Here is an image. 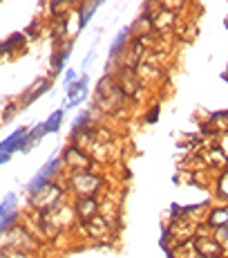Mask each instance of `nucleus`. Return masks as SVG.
Instances as JSON below:
<instances>
[{
	"label": "nucleus",
	"mask_w": 228,
	"mask_h": 258,
	"mask_svg": "<svg viewBox=\"0 0 228 258\" xmlns=\"http://www.w3.org/2000/svg\"><path fill=\"white\" fill-rule=\"evenodd\" d=\"M18 207V196L16 193H7V196L0 200V218H7L9 213H14Z\"/></svg>",
	"instance_id": "obj_8"
},
{
	"label": "nucleus",
	"mask_w": 228,
	"mask_h": 258,
	"mask_svg": "<svg viewBox=\"0 0 228 258\" xmlns=\"http://www.w3.org/2000/svg\"><path fill=\"white\" fill-rule=\"evenodd\" d=\"M98 211V205L94 198H78L76 202V213L83 218V220H92Z\"/></svg>",
	"instance_id": "obj_4"
},
{
	"label": "nucleus",
	"mask_w": 228,
	"mask_h": 258,
	"mask_svg": "<svg viewBox=\"0 0 228 258\" xmlns=\"http://www.w3.org/2000/svg\"><path fill=\"white\" fill-rule=\"evenodd\" d=\"M58 166H61V157L58 155H52L49 160L43 164V168L36 173V175L32 177V182L27 184V191H29V196H34V193H38L43 186H47L49 182H52V177H54V173L58 171Z\"/></svg>",
	"instance_id": "obj_1"
},
{
	"label": "nucleus",
	"mask_w": 228,
	"mask_h": 258,
	"mask_svg": "<svg viewBox=\"0 0 228 258\" xmlns=\"http://www.w3.org/2000/svg\"><path fill=\"white\" fill-rule=\"evenodd\" d=\"M157 117H159V106H155L150 112H148L146 121H148V123H155V121H157Z\"/></svg>",
	"instance_id": "obj_18"
},
{
	"label": "nucleus",
	"mask_w": 228,
	"mask_h": 258,
	"mask_svg": "<svg viewBox=\"0 0 228 258\" xmlns=\"http://www.w3.org/2000/svg\"><path fill=\"white\" fill-rule=\"evenodd\" d=\"M76 79H78L76 70H67V72H65V79H63V86H65V88H69V86H72L74 81H76Z\"/></svg>",
	"instance_id": "obj_16"
},
{
	"label": "nucleus",
	"mask_w": 228,
	"mask_h": 258,
	"mask_svg": "<svg viewBox=\"0 0 228 258\" xmlns=\"http://www.w3.org/2000/svg\"><path fill=\"white\" fill-rule=\"evenodd\" d=\"M94 58H96V52H94V49H92V52L87 54L85 58H83V66H81V70H87V68L92 66V61H94Z\"/></svg>",
	"instance_id": "obj_17"
},
{
	"label": "nucleus",
	"mask_w": 228,
	"mask_h": 258,
	"mask_svg": "<svg viewBox=\"0 0 228 258\" xmlns=\"http://www.w3.org/2000/svg\"><path fill=\"white\" fill-rule=\"evenodd\" d=\"M47 90H49V83H47V81H43V83H41V88H38V90H36V88H34V90L29 92L27 97H25V101H23V103H25V106H29V103L34 101V99H38V97H41V94H45Z\"/></svg>",
	"instance_id": "obj_13"
},
{
	"label": "nucleus",
	"mask_w": 228,
	"mask_h": 258,
	"mask_svg": "<svg viewBox=\"0 0 228 258\" xmlns=\"http://www.w3.org/2000/svg\"><path fill=\"white\" fill-rule=\"evenodd\" d=\"M9 160H12V155H7V153H0V164H7Z\"/></svg>",
	"instance_id": "obj_19"
},
{
	"label": "nucleus",
	"mask_w": 228,
	"mask_h": 258,
	"mask_svg": "<svg viewBox=\"0 0 228 258\" xmlns=\"http://www.w3.org/2000/svg\"><path fill=\"white\" fill-rule=\"evenodd\" d=\"M130 32H132L130 27H123L121 32H119V36L114 38V41H112V45H110V56H117V54L121 52V47H126L128 38H130Z\"/></svg>",
	"instance_id": "obj_10"
},
{
	"label": "nucleus",
	"mask_w": 228,
	"mask_h": 258,
	"mask_svg": "<svg viewBox=\"0 0 228 258\" xmlns=\"http://www.w3.org/2000/svg\"><path fill=\"white\" fill-rule=\"evenodd\" d=\"M217 191H219L221 198H228V171L219 177V182H217Z\"/></svg>",
	"instance_id": "obj_15"
},
{
	"label": "nucleus",
	"mask_w": 228,
	"mask_h": 258,
	"mask_svg": "<svg viewBox=\"0 0 228 258\" xmlns=\"http://www.w3.org/2000/svg\"><path fill=\"white\" fill-rule=\"evenodd\" d=\"M98 184H101V180H98L96 175H92V173H87V171H81L72 177L74 191H76L81 198H92V193L98 188Z\"/></svg>",
	"instance_id": "obj_2"
},
{
	"label": "nucleus",
	"mask_w": 228,
	"mask_h": 258,
	"mask_svg": "<svg viewBox=\"0 0 228 258\" xmlns=\"http://www.w3.org/2000/svg\"><path fill=\"white\" fill-rule=\"evenodd\" d=\"M101 7V3H85L83 5V12L78 14L81 16V21H78V29H85L87 27V23L92 21V16H94V12Z\"/></svg>",
	"instance_id": "obj_9"
},
{
	"label": "nucleus",
	"mask_w": 228,
	"mask_h": 258,
	"mask_svg": "<svg viewBox=\"0 0 228 258\" xmlns=\"http://www.w3.org/2000/svg\"><path fill=\"white\" fill-rule=\"evenodd\" d=\"M45 135H47V131H45V123H36V126H34L32 131L27 133V137H25L23 153H29V151H32V146H34V144H38V142H41Z\"/></svg>",
	"instance_id": "obj_6"
},
{
	"label": "nucleus",
	"mask_w": 228,
	"mask_h": 258,
	"mask_svg": "<svg viewBox=\"0 0 228 258\" xmlns=\"http://www.w3.org/2000/svg\"><path fill=\"white\" fill-rule=\"evenodd\" d=\"M69 56H72V45H65V47L61 49V54L54 58V77L63 72V68H65V63H67Z\"/></svg>",
	"instance_id": "obj_12"
},
{
	"label": "nucleus",
	"mask_w": 228,
	"mask_h": 258,
	"mask_svg": "<svg viewBox=\"0 0 228 258\" xmlns=\"http://www.w3.org/2000/svg\"><path fill=\"white\" fill-rule=\"evenodd\" d=\"M65 160L69 162V164H72V162H74V164H76L78 168H87V166H90V157H87V155H83V153L78 151L76 146L67 148V151H65Z\"/></svg>",
	"instance_id": "obj_7"
},
{
	"label": "nucleus",
	"mask_w": 228,
	"mask_h": 258,
	"mask_svg": "<svg viewBox=\"0 0 228 258\" xmlns=\"http://www.w3.org/2000/svg\"><path fill=\"white\" fill-rule=\"evenodd\" d=\"M210 222H212V225H215V227H224V225H228V211H226V209L212 211Z\"/></svg>",
	"instance_id": "obj_14"
},
{
	"label": "nucleus",
	"mask_w": 228,
	"mask_h": 258,
	"mask_svg": "<svg viewBox=\"0 0 228 258\" xmlns=\"http://www.w3.org/2000/svg\"><path fill=\"white\" fill-rule=\"evenodd\" d=\"M87 83H90V77L83 74L76 81L72 83V88H67V99L74 101V99H87Z\"/></svg>",
	"instance_id": "obj_5"
},
{
	"label": "nucleus",
	"mask_w": 228,
	"mask_h": 258,
	"mask_svg": "<svg viewBox=\"0 0 228 258\" xmlns=\"http://www.w3.org/2000/svg\"><path fill=\"white\" fill-rule=\"evenodd\" d=\"M63 115H65V110H63V108L54 110L52 115H49V119L45 121V131L47 133H56L58 128H61V123H63Z\"/></svg>",
	"instance_id": "obj_11"
},
{
	"label": "nucleus",
	"mask_w": 228,
	"mask_h": 258,
	"mask_svg": "<svg viewBox=\"0 0 228 258\" xmlns=\"http://www.w3.org/2000/svg\"><path fill=\"white\" fill-rule=\"evenodd\" d=\"M27 133H29V128H18V131H14L12 135L7 137V140L0 142V153H7V155H12L14 151H23Z\"/></svg>",
	"instance_id": "obj_3"
}]
</instances>
